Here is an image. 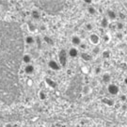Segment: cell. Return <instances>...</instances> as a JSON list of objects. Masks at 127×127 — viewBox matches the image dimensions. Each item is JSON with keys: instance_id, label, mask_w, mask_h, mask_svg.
I'll return each instance as SVG.
<instances>
[{"instance_id": "obj_1", "label": "cell", "mask_w": 127, "mask_h": 127, "mask_svg": "<svg viewBox=\"0 0 127 127\" xmlns=\"http://www.w3.org/2000/svg\"><path fill=\"white\" fill-rule=\"evenodd\" d=\"M107 91L111 95H117L120 92V88L115 84H109L107 87Z\"/></svg>"}, {"instance_id": "obj_2", "label": "cell", "mask_w": 127, "mask_h": 127, "mask_svg": "<svg viewBox=\"0 0 127 127\" xmlns=\"http://www.w3.org/2000/svg\"><path fill=\"white\" fill-rule=\"evenodd\" d=\"M59 62L61 64L62 67H65L67 64V53L65 50H61L59 52Z\"/></svg>"}, {"instance_id": "obj_3", "label": "cell", "mask_w": 127, "mask_h": 127, "mask_svg": "<svg viewBox=\"0 0 127 127\" xmlns=\"http://www.w3.org/2000/svg\"><path fill=\"white\" fill-rule=\"evenodd\" d=\"M48 67L52 69L53 71H59L60 70V65L57 61H55L53 59H51L48 61Z\"/></svg>"}, {"instance_id": "obj_4", "label": "cell", "mask_w": 127, "mask_h": 127, "mask_svg": "<svg viewBox=\"0 0 127 127\" xmlns=\"http://www.w3.org/2000/svg\"><path fill=\"white\" fill-rule=\"evenodd\" d=\"M90 41H91V42L93 45L97 46V44L100 42V37L98 36L97 34H95V33H92V34L90 35Z\"/></svg>"}, {"instance_id": "obj_5", "label": "cell", "mask_w": 127, "mask_h": 127, "mask_svg": "<svg viewBox=\"0 0 127 127\" xmlns=\"http://www.w3.org/2000/svg\"><path fill=\"white\" fill-rule=\"evenodd\" d=\"M68 55L69 57H71V58H77L78 57V55H79V51L77 49L76 47H72V48H70L68 51Z\"/></svg>"}, {"instance_id": "obj_6", "label": "cell", "mask_w": 127, "mask_h": 127, "mask_svg": "<svg viewBox=\"0 0 127 127\" xmlns=\"http://www.w3.org/2000/svg\"><path fill=\"white\" fill-rule=\"evenodd\" d=\"M71 41H72L73 45H74V46H79L82 43L81 38H80L79 36H76V35H74V36L72 37Z\"/></svg>"}, {"instance_id": "obj_7", "label": "cell", "mask_w": 127, "mask_h": 127, "mask_svg": "<svg viewBox=\"0 0 127 127\" xmlns=\"http://www.w3.org/2000/svg\"><path fill=\"white\" fill-rule=\"evenodd\" d=\"M35 72V67L32 65V64H28V65H26L25 67V73L27 74H32V73Z\"/></svg>"}, {"instance_id": "obj_8", "label": "cell", "mask_w": 127, "mask_h": 127, "mask_svg": "<svg viewBox=\"0 0 127 127\" xmlns=\"http://www.w3.org/2000/svg\"><path fill=\"white\" fill-rule=\"evenodd\" d=\"M106 15H107V19L111 20V21H114L115 19L117 18V13L112 9H108L107 12H106Z\"/></svg>"}, {"instance_id": "obj_9", "label": "cell", "mask_w": 127, "mask_h": 127, "mask_svg": "<svg viewBox=\"0 0 127 127\" xmlns=\"http://www.w3.org/2000/svg\"><path fill=\"white\" fill-rule=\"evenodd\" d=\"M102 80L105 84H110V81H111V75H110V73H104L103 74V76H102Z\"/></svg>"}, {"instance_id": "obj_10", "label": "cell", "mask_w": 127, "mask_h": 127, "mask_svg": "<svg viewBox=\"0 0 127 127\" xmlns=\"http://www.w3.org/2000/svg\"><path fill=\"white\" fill-rule=\"evenodd\" d=\"M31 60H32V59H31V56H30V55L26 54V55H24V56H23V61L27 64V65L30 64Z\"/></svg>"}, {"instance_id": "obj_11", "label": "cell", "mask_w": 127, "mask_h": 127, "mask_svg": "<svg viewBox=\"0 0 127 127\" xmlns=\"http://www.w3.org/2000/svg\"><path fill=\"white\" fill-rule=\"evenodd\" d=\"M108 26H109L108 19L106 18V17H104V18L101 20V27H103V28H106V27H108Z\"/></svg>"}, {"instance_id": "obj_12", "label": "cell", "mask_w": 127, "mask_h": 127, "mask_svg": "<svg viewBox=\"0 0 127 127\" xmlns=\"http://www.w3.org/2000/svg\"><path fill=\"white\" fill-rule=\"evenodd\" d=\"M25 41H26V43H27V44L31 45V44H33V43L35 42V39H34V37L33 36H27Z\"/></svg>"}, {"instance_id": "obj_13", "label": "cell", "mask_w": 127, "mask_h": 127, "mask_svg": "<svg viewBox=\"0 0 127 127\" xmlns=\"http://www.w3.org/2000/svg\"><path fill=\"white\" fill-rule=\"evenodd\" d=\"M102 57L104 59H108L111 58V52L109 50H104L102 52Z\"/></svg>"}, {"instance_id": "obj_14", "label": "cell", "mask_w": 127, "mask_h": 127, "mask_svg": "<svg viewBox=\"0 0 127 127\" xmlns=\"http://www.w3.org/2000/svg\"><path fill=\"white\" fill-rule=\"evenodd\" d=\"M31 16H32V18L35 19V20H39V19L41 18V14H40V12H39L37 9H34V10L32 11Z\"/></svg>"}, {"instance_id": "obj_15", "label": "cell", "mask_w": 127, "mask_h": 127, "mask_svg": "<svg viewBox=\"0 0 127 127\" xmlns=\"http://www.w3.org/2000/svg\"><path fill=\"white\" fill-rule=\"evenodd\" d=\"M124 27H124L123 23H122V22H118V23H116V29H117V30H119L120 32L122 31Z\"/></svg>"}, {"instance_id": "obj_16", "label": "cell", "mask_w": 127, "mask_h": 127, "mask_svg": "<svg viewBox=\"0 0 127 127\" xmlns=\"http://www.w3.org/2000/svg\"><path fill=\"white\" fill-rule=\"evenodd\" d=\"M88 12L91 15H94L96 13V9L94 7H92V6H89L88 7Z\"/></svg>"}, {"instance_id": "obj_17", "label": "cell", "mask_w": 127, "mask_h": 127, "mask_svg": "<svg viewBox=\"0 0 127 127\" xmlns=\"http://www.w3.org/2000/svg\"><path fill=\"white\" fill-rule=\"evenodd\" d=\"M82 58L85 59L86 61H89V60L91 59V56L90 54H87V53H83L82 54Z\"/></svg>"}, {"instance_id": "obj_18", "label": "cell", "mask_w": 127, "mask_h": 127, "mask_svg": "<svg viewBox=\"0 0 127 127\" xmlns=\"http://www.w3.org/2000/svg\"><path fill=\"white\" fill-rule=\"evenodd\" d=\"M100 51H101V49L99 46H94L93 49H92V54H94V55L100 54Z\"/></svg>"}, {"instance_id": "obj_19", "label": "cell", "mask_w": 127, "mask_h": 127, "mask_svg": "<svg viewBox=\"0 0 127 127\" xmlns=\"http://www.w3.org/2000/svg\"><path fill=\"white\" fill-rule=\"evenodd\" d=\"M86 29L88 30V31H91V30L93 29V26H92V24L91 23L86 24Z\"/></svg>"}, {"instance_id": "obj_20", "label": "cell", "mask_w": 127, "mask_h": 127, "mask_svg": "<svg viewBox=\"0 0 127 127\" xmlns=\"http://www.w3.org/2000/svg\"><path fill=\"white\" fill-rule=\"evenodd\" d=\"M103 40H104V42H108L110 41V36H109L108 34H105L104 37H103Z\"/></svg>"}, {"instance_id": "obj_21", "label": "cell", "mask_w": 127, "mask_h": 127, "mask_svg": "<svg viewBox=\"0 0 127 127\" xmlns=\"http://www.w3.org/2000/svg\"><path fill=\"white\" fill-rule=\"evenodd\" d=\"M40 99H41V100H45L46 99V95L43 91H41V92H40Z\"/></svg>"}, {"instance_id": "obj_22", "label": "cell", "mask_w": 127, "mask_h": 127, "mask_svg": "<svg viewBox=\"0 0 127 127\" xmlns=\"http://www.w3.org/2000/svg\"><path fill=\"white\" fill-rule=\"evenodd\" d=\"M116 37H117V38H118V39H120V40H123V33H122V32H117V33H116Z\"/></svg>"}, {"instance_id": "obj_23", "label": "cell", "mask_w": 127, "mask_h": 127, "mask_svg": "<svg viewBox=\"0 0 127 127\" xmlns=\"http://www.w3.org/2000/svg\"><path fill=\"white\" fill-rule=\"evenodd\" d=\"M101 72H102L101 67H96V68L94 69V73H95V74H100Z\"/></svg>"}, {"instance_id": "obj_24", "label": "cell", "mask_w": 127, "mask_h": 127, "mask_svg": "<svg viewBox=\"0 0 127 127\" xmlns=\"http://www.w3.org/2000/svg\"><path fill=\"white\" fill-rule=\"evenodd\" d=\"M79 48H80L81 50H86V49H87V44H86V43H84V42H82L81 44L79 45Z\"/></svg>"}, {"instance_id": "obj_25", "label": "cell", "mask_w": 127, "mask_h": 127, "mask_svg": "<svg viewBox=\"0 0 127 127\" xmlns=\"http://www.w3.org/2000/svg\"><path fill=\"white\" fill-rule=\"evenodd\" d=\"M104 102L106 104H108V105H112L114 104V102L112 100H104Z\"/></svg>"}, {"instance_id": "obj_26", "label": "cell", "mask_w": 127, "mask_h": 127, "mask_svg": "<svg viewBox=\"0 0 127 127\" xmlns=\"http://www.w3.org/2000/svg\"><path fill=\"white\" fill-rule=\"evenodd\" d=\"M120 100L122 102H125L127 100V96L126 95H121L120 96Z\"/></svg>"}, {"instance_id": "obj_27", "label": "cell", "mask_w": 127, "mask_h": 127, "mask_svg": "<svg viewBox=\"0 0 127 127\" xmlns=\"http://www.w3.org/2000/svg\"><path fill=\"white\" fill-rule=\"evenodd\" d=\"M119 16H120V18L122 19V20H124V19H125V14L122 13V12L119 13Z\"/></svg>"}, {"instance_id": "obj_28", "label": "cell", "mask_w": 127, "mask_h": 127, "mask_svg": "<svg viewBox=\"0 0 127 127\" xmlns=\"http://www.w3.org/2000/svg\"><path fill=\"white\" fill-rule=\"evenodd\" d=\"M85 3H87V4H91V0H85Z\"/></svg>"}, {"instance_id": "obj_29", "label": "cell", "mask_w": 127, "mask_h": 127, "mask_svg": "<svg viewBox=\"0 0 127 127\" xmlns=\"http://www.w3.org/2000/svg\"><path fill=\"white\" fill-rule=\"evenodd\" d=\"M123 81H124V84H125V85H127V77H125V78H124V80H123Z\"/></svg>"}, {"instance_id": "obj_30", "label": "cell", "mask_w": 127, "mask_h": 127, "mask_svg": "<svg viewBox=\"0 0 127 127\" xmlns=\"http://www.w3.org/2000/svg\"><path fill=\"white\" fill-rule=\"evenodd\" d=\"M125 29H126V31H127V24H126V26H125Z\"/></svg>"}, {"instance_id": "obj_31", "label": "cell", "mask_w": 127, "mask_h": 127, "mask_svg": "<svg viewBox=\"0 0 127 127\" xmlns=\"http://www.w3.org/2000/svg\"><path fill=\"white\" fill-rule=\"evenodd\" d=\"M125 40H126V41H127V36H126V37H125Z\"/></svg>"}]
</instances>
